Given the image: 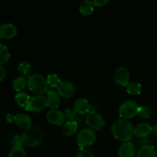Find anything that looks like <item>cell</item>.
<instances>
[{
	"instance_id": "cell-9",
	"label": "cell",
	"mask_w": 157,
	"mask_h": 157,
	"mask_svg": "<svg viewBox=\"0 0 157 157\" xmlns=\"http://www.w3.org/2000/svg\"><path fill=\"white\" fill-rule=\"evenodd\" d=\"M76 90L75 85L72 82L68 81H61L57 87V92L60 96L64 98H70L73 96Z\"/></svg>"
},
{
	"instance_id": "cell-18",
	"label": "cell",
	"mask_w": 157,
	"mask_h": 157,
	"mask_svg": "<svg viewBox=\"0 0 157 157\" xmlns=\"http://www.w3.org/2000/svg\"><path fill=\"white\" fill-rule=\"evenodd\" d=\"M78 130V123L75 121H68L64 122L61 127V132L64 136H71Z\"/></svg>"
},
{
	"instance_id": "cell-11",
	"label": "cell",
	"mask_w": 157,
	"mask_h": 157,
	"mask_svg": "<svg viewBox=\"0 0 157 157\" xmlns=\"http://www.w3.org/2000/svg\"><path fill=\"white\" fill-rule=\"evenodd\" d=\"M17 28L12 23L0 24V38H12L16 35Z\"/></svg>"
},
{
	"instance_id": "cell-26",
	"label": "cell",
	"mask_w": 157,
	"mask_h": 157,
	"mask_svg": "<svg viewBox=\"0 0 157 157\" xmlns=\"http://www.w3.org/2000/svg\"><path fill=\"white\" fill-rule=\"evenodd\" d=\"M138 114H139L140 117H141L143 118H148L151 116L152 110L150 108V107H148L147 105L140 106Z\"/></svg>"
},
{
	"instance_id": "cell-32",
	"label": "cell",
	"mask_w": 157,
	"mask_h": 157,
	"mask_svg": "<svg viewBox=\"0 0 157 157\" xmlns=\"http://www.w3.org/2000/svg\"><path fill=\"white\" fill-rule=\"evenodd\" d=\"M6 75V68L2 64H0V81H2Z\"/></svg>"
},
{
	"instance_id": "cell-30",
	"label": "cell",
	"mask_w": 157,
	"mask_h": 157,
	"mask_svg": "<svg viewBox=\"0 0 157 157\" xmlns=\"http://www.w3.org/2000/svg\"><path fill=\"white\" fill-rule=\"evenodd\" d=\"M24 144L23 142V139L21 136H18V135H15L12 138V144L13 145H22Z\"/></svg>"
},
{
	"instance_id": "cell-2",
	"label": "cell",
	"mask_w": 157,
	"mask_h": 157,
	"mask_svg": "<svg viewBox=\"0 0 157 157\" xmlns=\"http://www.w3.org/2000/svg\"><path fill=\"white\" fill-rule=\"evenodd\" d=\"M24 144L29 147H35L41 144L44 139L42 130L37 127H31L25 129L21 133Z\"/></svg>"
},
{
	"instance_id": "cell-22",
	"label": "cell",
	"mask_w": 157,
	"mask_h": 157,
	"mask_svg": "<svg viewBox=\"0 0 157 157\" xmlns=\"http://www.w3.org/2000/svg\"><path fill=\"white\" fill-rule=\"evenodd\" d=\"M127 90L130 94L133 95H138L141 93V90H142V86L140 83L135 82V81H132L130 82L127 86Z\"/></svg>"
},
{
	"instance_id": "cell-27",
	"label": "cell",
	"mask_w": 157,
	"mask_h": 157,
	"mask_svg": "<svg viewBox=\"0 0 157 157\" xmlns=\"http://www.w3.org/2000/svg\"><path fill=\"white\" fill-rule=\"evenodd\" d=\"M31 67H32V65H31L30 62H29V61H21V62L18 64V71H19L20 72H21L22 74L27 75V74H29V72H30Z\"/></svg>"
},
{
	"instance_id": "cell-25",
	"label": "cell",
	"mask_w": 157,
	"mask_h": 157,
	"mask_svg": "<svg viewBox=\"0 0 157 157\" xmlns=\"http://www.w3.org/2000/svg\"><path fill=\"white\" fill-rule=\"evenodd\" d=\"M46 80H47L48 84L52 87H57L61 82V79L57 74H50L48 75Z\"/></svg>"
},
{
	"instance_id": "cell-12",
	"label": "cell",
	"mask_w": 157,
	"mask_h": 157,
	"mask_svg": "<svg viewBox=\"0 0 157 157\" xmlns=\"http://www.w3.org/2000/svg\"><path fill=\"white\" fill-rule=\"evenodd\" d=\"M136 152L134 144L132 142L127 141L124 142L118 149V156L119 157H133Z\"/></svg>"
},
{
	"instance_id": "cell-28",
	"label": "cell",
	"mask_w": 157,
	"mask_h": 157,
	"mask_svg": "<svg viewBox=\"0 0 157 157\" xmlns=\"http://www.w3.org/2000/svg\"><path fill=\"white\" fill-rule=\"evenodd\" d=\"M77 111L75 110V108H72V107H67L64 110V114L67 119H68L69 121H74V119H75L77 116Z\"/></svg>"
},
{
	"instance_id": "cell-8",
	"label": "cell",
	"mask_w": 157,
	"mask_h": 157,
	"mask_svg": "<svg viewBox=\"0 0 157 157\" xmlns=\"http://www.w3.org/2000/svg\"><path fill=\"white\" fill-rule=\"evenodd\" d=\"M130 77V71L124 66L118 67L114 72V81L119 85L127 86L129 84Z\"/></svg>"
},
{
	"instance_id": "cell-20",
	"label": "cell",
	"mask_w": 157,
	"mask_h": 157,
	"mask_svg": "<svg viewBox=\"0 0 157 157\" xmlns=\"http://www.w3.org/2000/svg\"><path fill=\"white\" fill-rule=\"evenodd\" d=\"M15 99L18 105H20L21 107H25L26 106L29 104V101H30L31 100V98L27 92L20 91L18 92V93L15 94Z\"/></svg>"
},
{
	"instance_id": "cell-14",
	"label": "cell",
	"mask_w": 157,
	"mask_h": 157,
	"mask_svg": "<svg viewBox=\"0 0 157 157\" xmlns=\"http://www.w3.org/2000/svg\"><path fill=\"white\" fill-rule=\"evenodd\" d=\"M152 133V126L148 123H140L134 127V134L139 138L147 137Z\"/></svg>"
},
{
	"instance_id": "cell-19",
	"label": "cell",
	"mask_w": 157,
	"mask_h": 157,
	"mask_svg": "<svg viewBox=\"0 0 157 157\" xmlns=\"http://www.w3.org/2000/svg\"><path fill=\"white\" fill-rule=\"evenodd\" d=\"M93 1L90 0H84L81 2L79 6V11L82 15H88L93 12L94 11Z\"/></svg>"
},
{
	"instance_id": "cell-17",
	"label": "cell",
	"mask_w": 157,
	"mask_h": 157,
	"mask_svg": "<svg viewBox=\"0 0 157 157\" xmlns=\"http://www.w3.org/2000/svg\"><path fill=\"white\" fill-rule=\"evenodd\" d=\"M137 157H156V150L153 146L150 144H144L136 153Z\"/></svg>"
},
{
	"instance_id": "cell-10",
	"label": "cell",
	"mask_w": 157,
	"mask_h": 157,
	"mask_svg": "<svg viewBox=\"0 0 157 157\" xmlns=\"http://www.w3.org/2000/svg\"><path fill=\"white\" fill-rule=\"evenodd\" d=\"M46 118L50 124H55V125H61L63 123H64L66 117L64 112L57 110V109H52L47 113Z\"/></svg>"
},
{
	"instance_id": "cell-1",
	"label": "cell",
	"mask_w": 157,
	"mask_h": 157,
	"mask_svg": "<svg viewBox=\"0 0 157 157\" xmlns=\"http://www.w3.org/2000/svg\"><path fill=\"white\" fill-rule=\"evenodd\" d=\"M110 129L113 136L124 142L130 141L134 135V127L133 124L128 120L123 118L113 121Z\"/></svg>"
},
{
	"instance_id": "cell-4",
	"label": "cell",
	"mask_w": 157,
	"mask_h": 157,
	"mask_svg": "<svg viewBox=\"0 0 157 157\" xmlns=\"http://www.w3.org/2000/svg\"><path fill=\"white\" fill-rule=\"evenodd\" d=\"M140 105L133 100H127L121 104L119 114L123 119H130L138 114Z\"/></svg>"
},
{
	"instance_id": "cell-34",
	"label": "cell",
	"mask_w": 157,
	"mask_h": 157,
	"mask_svg": "<svg viewBox=\"0 0 157 157\" xmlns=\"http://www.w3.org/2000/svg\"><path fill=\"white\" fill-rule=\"evenodd\" d=\"M152 133L157 136V124H154V125L152 127Z\"/></svg>"
},
{
	"instance_id": "cell-31",
	"label": "cell",
	"mask_w": 157,
	"mask_h": 157,
	"mask_svg": "<svg viewBox=\"0 0 157 157\" xmlns=\"http://www.w3.org/2000/svg\"><path fill=\"white\" fill-rule=\"evenodd\" d=\"M109 2V0H94V6H103Z\"/></svg>"
},
{
	"instance_id": "cell-13",
	"label": "cell",
	"mask_w": 157,
	"mask_h": 157,
	"mask_svg": "<svg viewBox=\"0 0 157 157\" xmlns=\"http://www.w3.org/2000/svg\"><path fill=\"white\" fill-rule=\"evenodd\" d=\"M74 108L77 113L80 114H85L90 110V105L86 98H80L75 100L74 103Z\"/></svg>"
},
{
	"instance_id": "cell-23",
	"label": "cell",
	"mask_w": 157,
	"mask_h": 157,
	"mask_svg": "<svg viewBox=\"0 0 157 157\" xmlns=\"http://www.w3.org/2000/svg\"><path fill=\"white\" fill-rule=\"evenodd\" d=\"M26 85H27V81L23 77H18L12 81V87L18 92L21 91L23 89H25Z\"/></svg>"
},
{
	"instance_id": "cell-5",
	"label": "cell",
	"mask_w": 157,
	"mask_h": 157,
	"mask_svg": "<svg viewBox=\"0 0 157 157\" xmlns=\"http://www.w3.org/2000/svg\"><path fill=\"white\" fill-rule=\"evenodd\" d=\"M97 139V133L94 130L87 127L81 129L78 133L76 136V140L78 146L81 149L84 146H89L93 144Z\"/></svg>"
},
{
	"instance_id": "cell-3",
	"label": "cell",
	"mask_w": 157,
	"mask_h": 157,
	"mask_svg": "<svg viewBox=\"0 0 157 157\" xmlns=\"http://www.w3.org/2000/svg\"><path fill=\"white\" fill-rule=\"evenodd\" d=\"M27 86L29 89L38 94L48 92L47 80L41 74H32L29 76L27 80Z\"/></svg>"
},
{
	"instance_id": "cell-21",
	"label": "cell",
	"mask_w": 157,
	"mask_h": 157,
	"mask_svg": "<svg viewBox=\"0 0 157 157\" xmlns=\"http://www.w3.org/2000/svg\"><path fill=\"white\" fill-rule=\"evenodd\" d=\"M26 152L22 145H13L9 152V157H25Z\"/></svg>"
},
{
	"instance_id": "cell-29",
	"label": "cell",
	"mask_w": 157,
	"mask_h": 157,
	"mask_svg": "<svg viewBox=\"0 0 157 157\" xmlns=\"http://www.w3.org/2000/svg\"><path fill=\"white\" fill-rule=\"evenodd\" d=\"M75 157H95V156L93 152L90 151V150H82L79 153H77Z\"/></svg>"
},
{
	"instance_id": "cell-16",
	"label": "cell",
	"mask_w": 157,
	"mask_h": 157,
	"mask_svg": "<svg viewBox=\"0 0 157 157\" xmlns=\"http://www.w3.org/2000/svg\"><path fill=\"white\" fill-rule=\"evenodd\" d=\"M15 122L21 128L25 129L32 126V118L24 113H19L15 115Z\"/></svg>"
},
{
	"instance_id": "cell-33",
	"label": "cell",
	"mask_w": 157,
	"mask_h": 157,
	"mask_svg": "<svg viewBox=\"0 0 157 157\" xmlns=\"http://www.w3.org/2000/svg\"><path fill=\"white\" fill-rule=\"evenodd\" d=\"M6 121L9 123H12L13 121H15V115H13L12 113H8L6 115Z\"/></svg>"
},
{
	"instance_id": "cell-15",
	"label": "cell",
	"mask_w": 157,
	"mask_h": 157,
	"mask_svg": "<svg viewBox=\"0 0 157 157\" xmlns=\"http://www.w3.org/2000/svg\"><path fill=\"white\" fill-rule=\"evenodd\" d=\"M61 103V98H60L59 94L55 90H49L47 93L46 97V104L47 107H50L51 109H56L59 107Z\"/></svg>"
},
{
	"instance_id": "cell-24",
	"label": "cell",
	"mask_w": 157,
	"mask_h": 157,
	"mask_svg": "<svg viewBox=\"0 0 157 157\" xmlns=\"http://www.w3.org/2000/svg\"><path fill=\"white\" fill-rule=\"evenodd\" d=\"M10 58V52L6 45L0 44V64L7 62Z\"/></svg>"
},
{
	"instance_id": "cell-6",
	"label": "cell",
	"mask_w": 157,
	"mask_h": 157,
	"mask_svg": "<svg viewBox=\"0 0 157 157\" xmlns=\"http://www.w3.org/2000/svg\"><path fill=\"white\" fill-rule=\"evenodd\" d=\"M86 123L90 127V128L97 130H100L105 125V121L103 119L101 113L94 110H90L87 113Z\"/></svg>"
},
{
	"instance_id": "cell-7",
	"label": "cell",
	"mask_w": 157,
	"mask_h": 157,
	"mask_svg": "<svg viewBox=\"0 0 157 157\" xmlns=\"http://www.w3.org/2000/svg\"><path fill=\"white\" fill-rule=\"evenodd\" d=\"M47 107L46 98L42 94H36L31 98L29 104L25 108L29 111L40 112Z\"/></svg>"
}]
</instances>
